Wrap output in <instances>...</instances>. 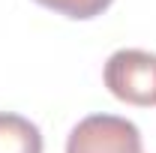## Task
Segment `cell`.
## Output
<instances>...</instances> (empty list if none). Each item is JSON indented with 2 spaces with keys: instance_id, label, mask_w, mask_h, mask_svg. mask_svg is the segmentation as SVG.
I'll return each instance as SVG.
<instances>
[{
  "instance_id": "1",
  "label": "cell",
  "mask_w": 156,
  "mask_h": 153,
  "mask_svg": "<svg viewBox=\"0 0 156 153\" xmlns=\"http://www.w3.org/2000/svg\"><path fill=\"white\" fill-rule=\"evenodd\" d=\"M102 78L120 102L156 108V54L141 48H120L105 60Z\"/></svg>"
},
{
  "instance_id": "2",
  "label": "cell",
  "mask_w": 156,
  "mask_h": 153,
  "mask_svg": "<svg viewBox=\"0 0 156 153\" xmlns=\"http://www.w3.org/2000/svg\"><path fill=\"white\" fill-rule=\"evenodd\" d=\"M66 153H141V132L117 114H90L66 138Z\"/></svg>"
},
{
  "instance_id": "3",
  "label": "cell",
  "mask_w": 156,
  "mask_h": 153,
  "mask_svg": "<svg viewBox=\"0 0 156 153\" xmlns=\"http://www.w3.org/2000/svg\"><path fill=\"white\" fill-rule=\"evenodd\" d=\"M0 153H42V132L33 120L0 111Z\"/></svg>"
},
{
  "instance_id": "4",
  "label": "cell",
  "mask_w": 156,
  "mask_h": 153,
  "mask_svg": "<svg viewBox=\"0 0 156 153\" xmlns=\"http://www.w3.org/2000/svg\"><path fill=\"white\" fill-rule=\"evenodd\" d=\"M42 3L45 9H54L66 18H75V21H87V18H96L102 15L114 0H36Z\"/></svg>"
}]
</instances>
